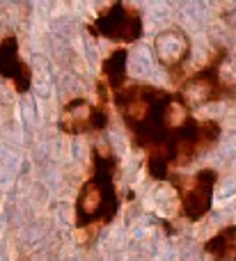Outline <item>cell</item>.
I'll list each match as a JSON object with an SVG mask.
<instances>
[{
	"mask_svg": "<svg viewBox=\"0 0 236 261\" xmlns=\"http://www.w3.org/2000/svg\"><path fill=\"white\" fill-rule=\"evenodd\" d=\"M117 176V158L113 149L92 151V174L81 186L76 197V227L87 229L96 225H108L119 211V195L115 186Z\"/></svg>",
	"mask_w": 236,
	"mask_h": 261,
	"instance_id": "6da1fadb",
	"label": "cell"
},
{
	"mask_svg": "<svg viewBox=\"0 0 236 261\" xmlns=\"http://www.w3.org/2000/svg\"><path fill=\"white\" fill-rule=\"evenodd\" d=\"M87 30L94 37L131 44L142 37V16L133 5L113 3L110 7H103L96 14V18L87 25Z\"/></svg>",
	"mask_w": 236,
	"mask_h": 261,
	"instance_id": "7a4b0ae2",
	"label": "cell"
},
{
	"mask_svg": "<svg viewBox=\"0 0 236 261\" xmlns=\"http://www.w3.org/2000/svg\"><path fill=\"white\" fill-rule=\"evenodd\" d=\"M227 55V50L220 48V53L206 64L204 69H200L197 73H193L191 78L181 81L179 85V96L186 101L188 108H195V106H206L214 103V101H220L225 96H234L236 87L234 85H225L220 81V60Z\"/></svg>",
	"mask_w": 236,
	"mask_h": 261,
	"instance_id": "3957f363",
	"label": "cell"
},
{
	"mask_svg": "<svg viewBox=\"0 0 236 261\" xmlns=\"http://www.w3.org/2000/svg\"><path fill=\"white\" fill-rule=\"evenodd\" d=\"M170 181L174 184V188H177V193H179V199H181V213L191 222H197L200 218H204L206 213L211 211L218 172L206 167V170H200L193 176L172 174Z\"/></svg>",
	"mask_w": 236,
	"mask_h": 261,
	"instance_id": "277c9868",
	"label": "cell"
},
{
	"mask_svg": "<svg viewBox=\"0 0 236 261\" xmlns=\"http://www.w3.org/2000/svg\"><path fill=\"white\" fill-rule=\"evenodd\" d=\"M103 101L90 103L87 99L78 96L71 99L60 113V130L67 135H83V133H101L108 126V110Z\"/></svg>",
	"mask_w": 236,
	"mask_h": 261,
	"instance_id": "5b68a950",
	"label": "cell"
},
{
	"mask_svg": "<svg viewBox=\"0 0 236 261\" xmlns=\"http://www.w3.org/2000/svg\"><path fill=\"white\" fill-rule=\"evenodd\" d=\"M0 76L7 78L16 92H28L32 83V71L18 53V39L14 35L0 41Z\"/></svg>",
	"mask_w": 236,
	"mask_h": 261,
	"instance_id": "8992f818",
	"label": "cell"
},
{
	"mask_svg": "<svg viewBox=\"0 0 236 261\" xmlns=\"http://www.w3.org/2000/svg\"><path fill=\"white\" fill-rule=\"evenodd\" d=\"M156 55H159L161 64L168 69L172 76H177V71L186 64L188 53H191V41H188L186 32L181 30H165L156 37Z\"/></svg>",
	"mask_w": 236,
	"mask_h": 261,
	"instance_id": "52a82bcc",
	"label": "cell"
},
{
	"mask_svg": "<svg viewBox=\"0 0 236 261\" xmlns=\"http://www.w3.org/2000/svg\"><path fill=\"white\" fill-rule=\"evenodd\" d=\"M126 60H128V50L126 48H115L108 58L103 60V78L101 81L108 85L110 92H117L122 87L128 85V76H126Z\"/></svg>",
	"mask_w": 236,
	"mask_h": 261,
	"instance_id": "ba28073f",
	"label": "cell"
},
{
	"mask_svg": "<svg viewBox=\"0 0 236 261\" xmlns=\"http://www.w3.org/2000/svg\"><path fill=\"white\" fill-rule=\"evenodd\" d=\"M204 252L216 261H236V225H227L204 243Z\"/></svg>",
	"mask_w": 236,
	"mask_h": 261,
	"instance_id": "9c48e42d",
	"label": "cell"
}]
</instances>
